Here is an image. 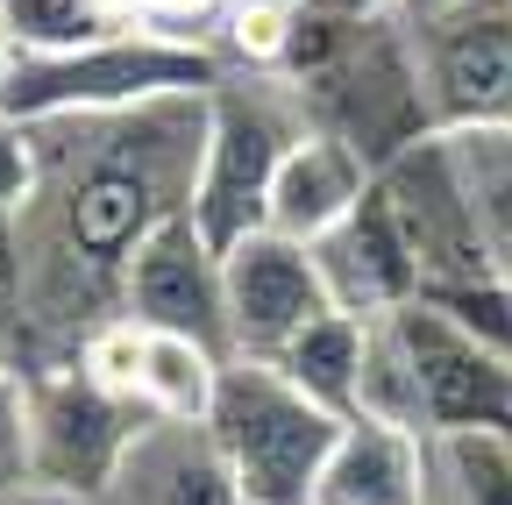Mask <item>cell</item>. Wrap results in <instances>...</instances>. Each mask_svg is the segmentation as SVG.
I'll list each match as a JSON object with an SVG mask.
<instances>
[{
    "label": "cell",
    "mask_w": 512,
    "mask_h": 505,
    "mask_svg": "<svg viewBox=\"0 0 512 505\" xmlns=\"http://www.w3.org/2000/svg\"><path fill=\"white\" fill-rule=\"evenodd\" d=\"M228 363H235V356L192 342V335L143 328V406H150V413H171V420H207Z\"/></svg>",
    "instance_id": "cell-16"
},
{
    "label": "cell",
    "mask_w": 512,
    "mask_h": 505,
    "mask_svg": "<svg viewBox=\"0 0 512 505\" xmlns=\"http://www.w3.org/2000/svg\"><path fill=\"white\" fill-rule=\"evenodd\" d=\"M313 505H427V434L384 413H356L320 470Z\"/></svg>",
    "instance_id": "cell-13"
},
{
    "label": "cell",
    "mask_w": 512,
    "mask_h": 505,
    "mask_svg": "<svg viewBox=\"0 0 512 505\" xmlns=\"http://www.w3.org/2000/svg\"><path fill=\"white\" fill-rule=\"evenodd\" d=\"M100 505H249V498L235 491V470L207 420L150 413Z\"/></svg>",
    "instance_id": "cell-11"
},
{
    "label": "cell",
    "mask_w": 512,
    "mask_h": 505,
    "mask_svg": "<svg viewBox=\"0 0 512 505\" xmlns=\"http://www.w3.org/2000/svg\"><path fill=\"white\" fill-rule=\"evenodd\" d=\"M221 271H228V335H235V356L271 363L285 342H299L320 321V313H335L313 249L278 235V228L242 235L221 257Z\"/></svg>",
    "instance_id": "cell-8"
},
{
    "label": "cell",
    "mask_w": 512,
    "mask_h": 505,
    "mask_svg": "<svg viewBox=\"0 0 512 505\" xmlns=\"http://www.w3.org/2000/svg\"><path fill=\"white\" fill-rule=\"evenodd\" d=\"M207 427H214L221 456L235 470V491L249 505H313L320 470H328L349 420L328 413L320 399H306L285 370L256 363V356H235L221 370Z\"/></svg>",
    "instance_id": "cell-4"
},
{
    "label": "cell",
    "mask_w": 512,
    "mask_h": 505,
    "mask_svg": "<svg viewBox=\"0 0 512 505\" xmlns=\"http://www.w3.org/2000/svg\"><path fill=\"white\" fill-rule=\"evenodd\" d=\"M448 143H456V164L470 178V200H477V221H484V242H491V264L512 278V129H463Z\"/></svg>",
    "instance_id": "cell-17"
},
{
    "label": "cell",
    "mask_w": 512,
    "mask_h": 505,
    "mask_svg": "<svg viewBox=\"0 0 512 505\" xmlns=\"http://www.w3.org/2000/svg\"><path fill=\"white\" fill-rule=\"evenodd\" d=\"M15 57H22V50H15V36L0 29V86H8V72H15Z\"/></svg>",
    "instance_id": "cell-23"
},
{
    "label": "cell",
    "mask_w": 512,
    "mask_h": 505,
    "mask_svg": "<svg viewBox=\"0 0 512 505\" xmlns=\"http://www.w3.org/2000/svg\"><path fill=\"white\" fill-rule=\"evenodd\" d=\"M427 505H512V427L427 434Z\"/></svg>",
    "instance_id": "cell-15"
},
{
    "label": "cell",
    "mask_w": 512,
    "mask_h": 505,
    "mask_svg": "<svg viewBox=\"0 0 512 505\" xmlns=\"http://www.w3.org/2000/svg\"><path fill=\"white\" fill-rule=\"evenodd\" d=\"M36 129V185L0 235V299L22 313V370L79 356L128 292L136 249L192 207L207 150V93H164L114 114H57Z\"/></svg>",
    "instance_id": "cell-1"
},
{
    "label": "cell",
    "mask_w": 512,
    "mask_h": 505,
    "mask_svg": "<svg viewBox=\"0 0 512 505\" xmlns=\"http://www.w3.org/2000/svg\"><path fill=\"white\" fill-rule=\"evenodd\" d=\"M221 15H228V0H136V22L185 36V43H207V50L221 36Z\"/></svg>",
    "instance_id": "cell-21"
},
{
    "label": "cell",
    "mask_w": 512,
    "mask_h": 505,
    "mask_svg": "<svg viewBox=\"0 0 512 505\" xmlns=\"http://www.w3.org/2000/svg\"><path fill=\"white\" fill-rule=\"evenodd\" d=\"M306 121L313 114L299 86L278 72H221V86L207 93V150H200V178H192L185 214L221 257L271 221V178Z\"/></svg>",
    "instance_id": "cell-2"
},
{
    "label": "cell",
    "mask_w": 512,
    "mask_h": 505,
    "mask_svg": "<svg viewBox=\"0 0 512 505\" xmlns=\"http://www.w3.org/2000/svg\"><path fill=\"white\" fill-rule=\"evenodd\" d=\"M377 185H384V200H392V214L406 228V249L420 264V299L477 285V278H498L484 221H477V200H470V178H463L448 136H420L413 150H399L377 171Z\"/></svg>",
    "instance_id": "cell-7"
},
{
    "label": "cell",
    "mask_w": 512,
    "mask_h": 505,
    "mask_svg": "<svg viewBox=\"0 0 512 505\" xmlns=\"http://www.w3.org/2000/svg\"><path fill=\"white\" fill-rule=\"evenodd\" d=\"M313 264L320 278H328V299L342 313H363V321H384V313H399L420 299V264L406 249V228L392 214V200H384V185H370V193L328 228L313 235Z\"/></svg>",
    "instance_id": "cell-10"
},
{
    "label": "cell",
    "mask_w": 512,
    "mask_h": 505,
    "mask_svg": "<svg viewBox=\"0 0 512 505\" xmlns=\"http://www.w3.org/2000/svg\"><path fill=\"white\" fill-rule=\"evenodd\" d=\"M29 185H36V129L15 121V114H0V235L22 214Z\"/></svg>",
    "instance_id": "cell-20"
},
{
    "label": "cell",
    "mask_w": 512,
    "mask_h": 505,
    "mask_svg": "<svg viewBox=\"0 0 512 505\" xmlns=\"http://www.w3.org/2000/svg\"><path fill=\"white\" fill-rule=\"evenodd\" d=\"M0 484H36L29 477V392L22 363L0 356Z\"/></svg>",
    "instance_id": "cell-19"
},
{
    "label": "cell",
    "mask_w": 512,
    "mask_h": 505,
    "mask_svg": "<svg viewBox=\"0 0 512 505\" xmlns=\"http://www.w3.org/2000/svg\"><path fill=\"white\" fill-rule=\"evenodd\" d=\"M228 72V57L207 43L164 36L150 22H128L86 50L64 57H15L8 86H0V114L15 121H57V114H114L143 107L164 93H214Z\"/></svg>",
    "instance_id": "cell-3"
},
{
    "label": "cell",
    "mask_w": 512,
    "mask_h": 505,
    "mask_svg": "<svg viewBox=\"0 0 512 505\" xmlns=\"http://www.w3.org/2000/svg\"><path fill=\"white\" fill-rule=\"evenodd\" d=\"M22 392H29V477L64 491V498L100 505L150 413L136 399L107 392L79 356L22 370Z\"/></svg>",
    "instance_id": "cell-5"
},
{
    "label": "cell",
    "mask_w": 512,
    "mask_h": 505,
    "mask_svg": "<svg viewBox=\"0 0 512 505\" xmlns=\"http://www.w3.org/2000/svg\"><path fill=\"white\" fill-rule=\"evenodd\" d=\"M0 29L15 36L22 57H64V50H86L128 22L107 15L100 0H0Z\"/></svg>",
    "instance_id": "cell-18"
},
{
    "label": "cell",
    "mask_w": 512,
    "mask_h": 505,
    "mask_svg": "<svg viewBox=\"0 0 512 505\" xmlns=\"http://www.w3.org/2000/svg\"><path fill=\"white\" fill-rule=\"evenodd\" d=\"M0 505H86V498H64L50 484H0Z\"/></svg>",
    "instance_id": "cell-22"
},
{
    "label": "cell",
    "mask_w": 512,
    "mask_h": 505,
    "mask_svg": "<svg viewBox=\"0 0 512 505\" xmlns=\"http://www.w3.org/2000/svg\"><path fill=\"white\" fill-rule=\"evenodd\" d=\"M399 15H434V8H448V0H392Z\"/></svg>",
    "instance_id": "cell-24"
},
{
    "label": "cell",
    "mask_w": 512,
    "mask_h": 505,
    "mask_svg": "<svg viewBox=\"0 0 512 505\" xmlns=\"http://www.w3.org/2000/svg\"><path fill=\"white\" fill-rule=\"evenodd\" d=\"M121 313H136L143 328H171V335H192V342L235 356V335H228V271H221V249L192 228V214H171L136 249Z\"/></svg>",
    "instance_id": "cell-9"
},
{
    "label": "cell",
    "mask_w": 512,
    "mask_h": 505,
    "mask_svg": "<svg viewBox=\"0 0 512 505\" xmlns=\"http://www.w3.org/2000/svg\"><path fill=\"white\" fill-rule=\"evenodd\" d=\"M420 57L427 114L441 136L512 129V0H448L434 15H399Z\"/></svg>",
    "instance_id": "cell-6"
},
{
    "label": "cell",
    "mask_w": 512,
    "mask_h": 505,
    "mask_svg": "<svg viewBox=\"0 0 512 505\" xmlns=\"http://www.w3.org/2000/svg\"><path fill=\"white\" fill-rule=\"evenodd\" d=\"M271 370H285L292 385L306 399H320L328 413L356 420L363 413V370H370V321H363V313H342V306L320 313L299 342H285L271 356Z\"/></svg>",
    "instance_id": "cell-14"
},
{
    "label": "cell",
    "mask_w": 512,
    "mask_h": 505,
    "mask_svg": "<svg viewBox=\"0 0 512 505\" xmlns=\"http://www.w3.org/2000/svg\"><path fill=\"white\" fill-rule=\"evenodd\" d=\"M370 185H377V164H370L356 143H342L335 129L306 121L299 143H292L285 164H278V178H271V221H264V228H278V235H292V242H313V235H328V228L370 193Z\"/></svg>",
    "instance_id": "cell-12"
}]
</instances>
